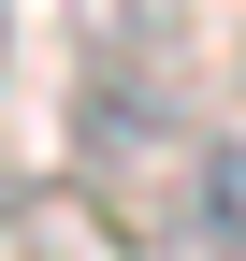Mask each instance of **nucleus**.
<instances>
[{
	"label": "nucleus",
	"instance_id": "1",
	"mask_svg": "<svg viewBox=\"0 0 246 261\" xmlns=\"http://www.w3.org/2000/svg\"><path fill=\"white\" fill-rule=\"evenodd\" d=\"M87 73H174V0H58Z\"/></svg>",
	"mask_w": 246,
	"mask_h": 261
},
{
	"label": "nucleus",
	"instance_id": "2",
	"mask_svg": "<svg viewBox=\"0 0 246 261\" xmlns=\"http://www.w3.org/2000/svg\"><path fill=\"white\" fill-rule=\"evenodd\" d=\"M0 73H15V0H0Z\"/></svg>",
	"mask_w": 246,
	"mask_h": 261
}]
</instances>
